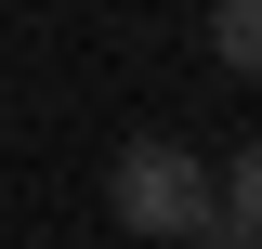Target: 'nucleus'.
I'll return each instance as SVG.
<instances>
[{"instance_id": "1", "label": "nucleus", "mask_w": 262, "mask_h": 249, "mask_svg": "<svg viewBox=\"0 0 262 249\" xmlns=\"http://www.w3.org/2000/svg\"><path fill=\"white\" fill-rule=\"evenodd\" d=\"M105 210H118L131 236H210V223H223V184H210L196 144L144 131V144H118V171H105Z\"/></svg>"}, {"instance_id": "2", "label": "nucleus", "mask_w": 262, "mask_h": 249, "mask_svg": "<svg viewBox=\"0 0 262 249\" xmlns=\"http://www.w3.org/2000/svg\"><path fill=\"white\" fill-rule=\"evenodd\" d=\"M210 53L236 79H262V0H210Z\"/></svg>"}, {"instance_id": "3", "label": "nucleus", "mask_w": 262, "mask_h": 249, "mask_svg": "<svg viewBox=\"0 0 262 249\" xmlns=\"http://www.w3.org/2000/svg\"><path fill=\"white\" fill-rule=\"evenodd\" d=\"M210 236H223V249H249V236H262V144L223 171V223H210Z\"/></svg>"}]
</instances>
